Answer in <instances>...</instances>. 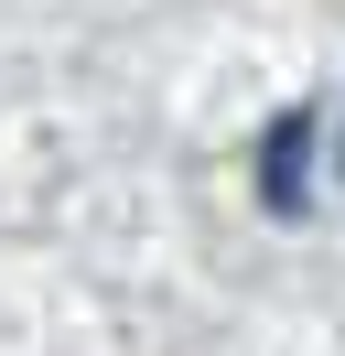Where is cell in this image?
<instances>
[{
	"mask_svg": "<svg viewBox=\"0 0 345 356\" xmlns=\"http://www.w3.org/2000/svg\"><path fill=\"white\" fill-rule=\"evenodd\" d=\"M313 130H323V108H291L270 130V152H259V205L270 216H302L313 205Z\"/></svg>",
	"mask_w": 345,
	"mask_h": 356,
	"instance_id": "6da1fadb",
	"label": "cell"
},
{
	"mask_svg": "<svg viewBox=\"0 0 345 356\" xmlns=\"http://www.w3.org/2000/svg\"><path fill=\"white\" fill-rule=\"evenodd\" d=\"M323 140V162H335V195H345V108H335V130H313Z\"/></svg>",
	"mask_w": 345,
	"mask_h": 356,
	"instance_id": "7a4b0ae2",
	"label": "cell"
}]
</instances>
